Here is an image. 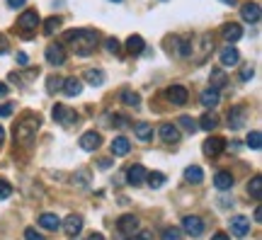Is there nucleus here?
<instances>
[{
	"mask_svg": "<svg viewBox=\"0 0 262 240\" xmlns=\"http://www.w3.org/2000/svg\"><path fill=\"white\" fill-rule=\"evenodd\" d=\"M146 180V167L143 165H129V170H126V182L129 185H134V187H139Z\"/></svg>",
	"mask_w": 262,
	"mask_h": 240,
	"instance_id": "12",
	"label": "nucleus"
},
{
	"mask_svg": "<svg viewBox=\"0 0 262 240\" xmlns=\"http://www.w3.org/2000/svg\"><path fill=\"white\" fill-rule=\"evenodd\" d=\"M46 87H49V92H56V90L63 87V80H61V78H49V80H46Z\"/></svg>",
	"mask_w": 262,
	"mask_h": 240,
	"instance_id": "39",
	"label": "nucleus"
},
{
	"mask_svg": "<svg viewBox=\"0 0 262 240\" xmlns=\"http://www.w3.org/2000/svg\"><path fill=\"white\" fill-rule=\"evenodd\" d=\"M87 240H105L102 233H92V235H87Z\"/></svg>",
	"mask_w": 262,
	"mask_h": 240,
	"instance_id": "48",
	"label": "nucleus"
},
{
	"mask_svg": "<svg viewBox=\"0 0 262 240\" xmlns=\"http://www.w3.org/2000/svg\"><path fill=\"white\" fill-rule=\"evenodd\" d=\"M248 146H250L252 151H260L262 148V133L257 129H252L250 133H248Z\"/></svg>",
	"mask_w": 262,
	"mask_h": 240,
	"instance_id": "33",
	"label": "nucleus"
},
{
	"mask_svg": "<svg viewBox=\"0 0 262 240\" xmlns=\"http://www.w3.org/2000/svg\"><path fill=\"white\" fill-rule=\"evenodd\" d=\"M221 34H223V39H226L228 44H236L240 37H243V27H240V24H236V22H231V24H223Z\"/></svg>",
	"mask_w": 262,
	"mask_h": 240,
	"instance_id": "15",
	"label": "nucleus"
},
{
	"mask_svg": "<svg viewBox=\"0 0 262 240\" xmlns=\"http://www.w3.org/2000/svg\"><path fill=\"white\" fill-rule=\"evenodd\" d=\"M24 240H46V238H44V235L39 233V230L27 228V230H24Z\"/></svg>",
	"mask_w": 262,
	"mask_h": 240,
	"instance_id": "41",
	"label": "nucleus"
},
{
	"mask_svg": "<svg viewBox=\"0 0 262 240\" xmlns=\"http://www.w3.org/2000/svg\"><path fill=\"white\" fill-rule=\"evenodd\" d=\"M12 194V187L8 180H0V199H8Z\"/></svg>",
	"mask_w": 262,
	"mask_h": 240,
	"instance_id": "40",
	"label": "nucleus"
},
{
	"mask_svg": "<svg viewBox=\"0 0 262 240\" xmlns=\"http://www.w3.org/2000/svg\"><path fill=\"white\" fill-rule=\"evenodd\" d=\"M248 194H250L252 199H257V201L262 199V177L260 175H255L250 182H248Z\"/></svg>",
	"mask_w": 262,
	"mask_h": 240,
	"instance_id": "27",
	"label": "nucleus"
},
{
	"mask_svg": "<svg viewBox=\"0 0 262 240\" xmlns=\"http://www.w3.org/2000/svg\"><path fill=\"white\" fill-rule=\"evenodd\" d=\"M214 187H216V189H221V192L231 189V187H233V175L223 173V170H221V173H216V175H214Z\"/></svg>",
	"mask_w": 262,
	"mask_h": 240,
	"instance_id": "23",
	"label": "nucleus"
},
{
	"mask_svg": "<svg viewBox=\"0 0 262 240\" xmlns=\"http://www.w3.org/2000/svg\"><path fill=\"white\" fill-rule=\"evenodd\" d=\"M42 126V119L39 114H24L17 126H15V141L20 146H32V141L37 139V129Z\"/></svg>",
	"mask_w": 262,
	"mask_h": 240,
	"instance_id": "2",
	"label": "nucleus"
},
{
	"mask_svg": "<svg viewBox=\"0 0 262 240\" xmlns=\"http://www.w3.org/2000/svg\"><path fill=\"white\" fill-rule=\"evenodd\" d=\"M58 27H61V20L58 17H49V20L44 22V34H54Z\"/></svg>",
	"mask_w": 262,
	"mask_h": 240,
	"instance_id": "36",
	"label": "nucleus"
},
{
	"mask_svg": "<svg viewBox=\"0 0 262 240\" xmlns=\"http://www.w3.org/2000/svg\"><path fill=\"white\" fill-rule=\"evenodd\" d=\"M73 182H76V187H80V189H87V187H90V170H78Z\"/></svg>",
	"mask_w": 262,
	"mask_h": 240,
	"instance_id": "31",
	"label": "nucleus"
},
{
	"mask_svg": "<svg viewBox=\"0 0 262 240\" xmlns=\"http://www.w3.org/2000/svg\"><path fill=\"white\" fill-rule=\"evenodd\" d=\"M146 180H148V185H151L153 189H158V187L165 185V175L163 173H148L146 175Z\"/></svg>",
	"mask_w": 262,
	"mask_h": 240,
	"instance_id": "34",
	"label": "nucleus"
},
{
	"mask_svg": "<svg viewBox=\"0 0 262 240\" xmlns=\"http://www.w3.org/2000/svg\"><path fill=\"white\" fill-rule=\"evenodd\" d=\"M85 80L90 83V85H102V83H105V73H102V71H97V68H87V71H85Z\"/></svg>",
	"mask_w": 262,
	"mask_h": 240,
	"instance_id": "30",
	"label": "nucleus"
},
{
	"mask_svg": "<svg viewBox=\"0 0 262 240\" xmlns=\"http://www.w3.org/2000/svg\"><path fill=\"white\" fill-rule=\"evenodd\" d=\"M211 240H231V238H228V235H226V233H216V235H214V238H211Z\"/></svg>",
	"mask_w": 262,
	"mask_h": 240,
	"instance_id": "49",
	"label": "nucleus"
},
{
	"mask_svg": "<svg viewBox=\"0 0 262 240\" xmlns=\"http://www.w3.org/2000/svg\"><path fill=\"white\" fill-rule=\"evenodd\" d=\"M27 61H29V58H27V54H17V63H20V65H27Z\"/></svg>",
	"mask_w": 262,
	"mask_h": 240,
	"instance_id": "47",
	"label": "nucleus"
},
{
	"mask_svg": "<svg viewBox=\"0 0 262 240\" xmlns=\"http://www.w3.org/2000/svg\"><path fill=\"white\" fill-rule=\"evenodd\" d=\"M209 80H211V85H209V87H216V90H221V87L228 83V76H226L221 68H211V76H209Z\"/></svg>",
	"mask_w": 262,
	"mask_h": 240,
	"instance_id": "25",
	"label": "nucleus"
},
{
	"mask_svg": "<svg viewBox=\"0 0 262 240\" xmlns=\"http://www.w3.org/2000/svg\"><path fill=\"white\" fill-rule=\"evenodd\" d=\"M5 141V129H3V126H0V143Z\"/></svg>",
	"mask_w": 262,
	"mask_h": 240,
	"instance_id": "51",
	"label": "nucleus"
},
{
	"mask_svg": "<svg viewBox=\"0 0 262 240\" xmlns=\"http://www.w3.org/2000/svg\"><path fill=\"white\" fill-rule=\"evenodd\" d=\"M37 24H39V12L37 10H24L20 15V17H17V27H20L22 32H34V29H37Z\"/></svg>",
	"mask_w": 262,
	"mask_h": 240,
	"instance_id": "6",
	"label": "nucleus"
},
{
	"mask_svg": "<svg viewBox=\"0 0 262 240\" xmlns=\"http://www.w3.org/2000/svg\"><path fill=\"white\" fill-rule=\"evenodd\" d=\"M218 58H221V63L223 65H236L240 61V54H238V49H236V46H226V49H221Z\"/></svg>",
	"mask_w": 262,
	"mask_h": 240,
	"instance_id": "18",
	"label": "nucleus"
},
{
	"mask_svg": "<svg viewBox=\"0 0 262 240\" xmlns=\"http://www.w3.org/2000/svg\"><path fill=\"white\" fill-rule=\"evenodd\" d=\"M252 76H255V71H252L250 65H248V68H243V73H240V80H250Z\"/></svg>",
	"mask_w": 262,
	"mask_h": 240,
	"instance_id": "43",
	"label": "nucleus"
},
{
	"mask_svg": "<svg viewBox=\"0 0 262 240\" xmlns=\"http://www.w3.org/2000/svg\"><path fill=\"white\" fill-rule=\"evenodd\" d=\"M165 97L170 99L173 105L182 107V105H187V97H189V92H187V87H182V85H170V87H168V92H165Z\"/></svg>",
	"mask_w": 262,
	"mask_h": 240,
	"instance_id": "8",
	"label": "nucleus"
},
{
	"mask_svg": "<svg viewBox=\"0 0 262 240\" xmlns=\"http://www.w3.org/2000/svg\"><path fill=\"white\" fill-rule=\"evenodd\" d=\"M196 126H199V129H204V131H214L218 126V119L214 117V114H211V112H207L202 119L196 121Z\"/></svg>",
	"mask_w": 262,
	"mask_h": 240,
	"instance_id": "29",
	"label": "nucleus"
},
{
	"mask_svg": "<svg viewBox=\"0 0 262 240\" xmlns=\"http://www.w3.org/2000/svg\"><path fill=\"white\" fill-rule=\"evenodd\" d=\"M228 124L231 129H243L245 124V107H233L228 112Z\"/></svg>",
	"mask_w": 262,
	"mask_h": 240,
	"instance_id": "20",
	"label": "nucleus"
},
{
	"mask_svg": "<svg viewBox=\"0 0 262 240\" xmlns=\"http://www.w3.org/2000/svg\"><path fill=\"white\" fill-rule=\"evenodd\" d=\"M240 17H243L245 22H250V24L260 22V5H257V3H248V5H243Z\"/></svg>",
	"mask_w": 262,
	"mask_h": 240,
	"instance_id": "16",
	"label": "nucleus"
},
{
	"mask_svg": "<svg viewBox=\"0 0 262 240\" xmlns=\"http://www.w3.org/2000/svg\"><path fill=\"white\" fill-rule=\"evenodd\" d=\"M121 102H124L126 107H139L141 97H139L136 92H131V90H124V92H121Z\"/></svg>",
	"mask_w": 262,
	"mask_h": 240,
	"instance_id": "32",
	"label": "nucleus"
},
{
	"mask_svg": "<svg viewBox=\"0 0 262 240\" xmlns=\"http://www.w3.org/2000/svg\"><path fill=\"white\" fill-rule=\"evenodd\" d=\"M100 143H102V139H100V133H95V131H87V133H83V136H80V148H83V151H87V153H92Z\"/></svg>",
	"mask_w": 262,
	"mask_h": 240,
	"instance_id": "14",
	"label": "nucleus"
},
{
	"mask_svg": "<svg viewBox=\"0 0 262 240\" xmlns=\"http://www.w3.org/2000/svg\"><path fill=\"white\" fill-rule=\"evenodd\" d=\"M180 126H185L189 133H194V131H199V126H196V121L192 119V117H180V121H177Z\"/></svg>",
	"mask_w": 262,
	"mask_h": 240,
	"instance_id": "37",
	"label": "nucleus"
},
{
	"mask_svg": "<svg viewBox=\"0 0 262 240\" xmlns=\"http://www.w3.org/2000/svg\"><path fill=\"white\" fill-rule=\"evenodd\" d=\"M54 119L61 126H73L78 121V114H76V109L66 107V105H54Z\"/></svg>",
	"mask_w": 262,
	"mask_h": 240,
	"instance_id": "5",
	"label": "nucleus"
},
{
	"mask_svg": "<svg viewBox=\"0 0 262 240\" xmlns=\"http://www.w3.org/2000/svg\"><path fill=\"white\" fill-rule=\"evenodd\" d=\"M134 131H136L139 141H151V139H153V129H151V124H146V121H139V124L134 126Z\"/></svg>",
	"mask_w": 262,
	"mask_h": 240,
	"instance_id": "28",
	"label": "nucleus"
},
{
	"mask_svg": "<svg viewBox=\"0 0 262 240\" xmlns=\"http://www.w3.org/2000/svg\"><path fill=\"white\" fill-rule=\"evenodd\" d=\"M61 90H63L68 97H78V95L83 92V83H80L78 78H66V80H63V87H61Z\"/></svg>",
	"mask_w": 262,
	"mask_h": 240,
	"instance_id": "21",
	"label": "nucleus"
},
{
	"mask_svg": "<svg viewBox=\"0 0 262 240\" xmlns=\"http://www.w3.org/2000/svg\"><path fill=\"white\" fill-rule=\"evenodd\" d=\"M182 233H187L189 238H199V235H204V230H207V226H204V221L199 216H185L182 218Z\"/></svg>",
	"mask_w": 262,
	"mask_h": 240,
	"instance_id": "3",
	"label": "nucleus"
},
{
	"mask_svg": "<svg viewBox=\"0 0 262 240\" xmlns=\"http://www.w3.org/2000/svg\"><path fill=\"white\" fill-rule=\"evenodd\" d=\"M12 109H15V107H12L10 102H8V105H0V117H10Z\"/></svg>",
	"mask_w": 262,
	"mask_h": 240,
	"instance_id": "42",
	"label": "nucleus"
},
{
	"mask_svg": "<svg viewBox=\"0 0 262 240\" xmlns=\"http://www.w3.org/2000/svg\"><path fill=\"white\" fill-rule=\"evenodd\" d=\"M255 221H257V223L262 221V211H260V209H255Z\"/></svg>",
	"mask_w": 262,
	"mask_h": 240,
	"instance_id": "50",
	"label": "nucleus"
},
{
	"mask_svg": "<svg viewBox=\"0 0 262 240\" xmlns=\"http://www.w3.org/2000/svg\"><path fill=\"white\" fill-rule=\"evenodd\" d=\"M61 226H63L66 235H71V238H73V235H78V233L83 230V218L76 216V214H71L66 221H61Z\"/></svg>",
	"mask_w": 262,
	"mask_h": 240,
	"instance_id": "11",
	"label": "nucleus"
},
{
	"mask_svg": "<svg viewBox=\"0 0 262 240\" xmlns=\"http://www.w3.org/2000/svg\"><path fill=\"white\" fill-rule=\"evenodd\" d=\"M163 240H182V230L177 228V226H168L163 230Z\"/></svg>",
	"mask_w": 262,
	"mask_h": 240,
	"instance_id": "35",
	"label": "nucleus"
},
{
	"mask_svg": "<svg viewBox=\"0 0 262 240\" xmlns=\"http://www.w3.org/2000/svg\"><path fill=\"white\" fill-rule=\"evenodd\" d=\"M117 230H119L121 235H126V238L136 235V233H139V218L134 216V214H124V216H119V221H117Z\"/></svg>",
	"mask_w": 262,
	"mask_h": 240,
	"instance_id": "4",
	"label": "nucleus"
},
{
	"mask_svg": "<svg viewBox=\"0 0 262 240\" xmlns=\"http://www.w3.org/2000/svg\"><path fill=\"white\" fill-rule=\"evenodd\" d=\"M44 56H46V61L51 65H63L66 63V51L61 44H49L46 46V51H44Z\"/></svg>",
	"mask_w": 262,
	"mask_h": 240,
	"instance_id": "7",
	"label": "nucleus"
},
{
	"mask_svg": "<svg viewBox=\"0 0 262 240\" xmlns=\"http://www.w3.org/2000/svg\"><path fill=\"white\" fill-rule=\"evenodd\" d=\"M143 49H146V42H143V37H139V34H131L129 39H126V51H129L131 56L143 54Z\"/></svg>",
	"mask_w": 262,
	"mask_h": 240,
	"instance_id": "19",
	"label": "nucleus"
},
{
	"mask_svg": "<svg viewBox=\"0 0 262 240\" xmlns=\"http://www.w3.org/2000/svg\"><path fill=\"white\" fill-rule=\"evenodd\" d=\"M8 92H10V87L5 85V83H0V97H8Z\"/></svg>",
	"mask_w": 262,
	"mask_h": 240,
	"instance_id": "46",
	"label": "nucleus"
},
{
	"mask_svg": "<svg viewBox=\"0 0 262 240\" xmlns=\"http://www.w3.org/2000/svg\"><path fill=\"white\" fill-rule=\"evenodd\" d=\"M105 49H107L109 54H114V56H119V54H121L119 42H117V39H112V37H109V39H105Z\"/></svg>",
	"mask_w": 262,
	"mask_h": 240,
	"instance_id": "38",
	"label": "nucleus"
},
{
	"mask_svg": "<svg viewBox=\"0 0 262 240\" xmlns=\"http://www.w3.org/2000/svg\"><path fill=\"white\" fill-rule=\"evenodd\" d=\"M8 51H10V46H8V39H5V37L0 34V56L8 54Z\"/></svg>",
	"mask_w": 262,
	"mask_h": 240,
	"instance_id": "44",
	"label": "nucleus"
},
{
	"mask_svg": "<svg viewBox=\"0 0 262 240\" xmlns=\"http://www.w3.org/2000/svg\"><path fill=\"white\" fill-rule=\"evenodd\" d=\"M129 151H131V143H129V139H126V136H117V139L112 141V155L124 158Z\"/></svg>",
	"mask_w": 262,
	"mask_h": 240,
	"instance_id": "17",
	"label": "nucleus"
},
{
	"mask_svg": "<svg viewBox=\"0 0 262 240\" xmlns=\"http://www.w3.org/2000/svg\"><path fill=\"white\" fill-rule=\"evenodd\" d=\"M160 139H163L165 143H177L180 141V131H177L175 124H163V126H160Z\"/></svg>",
	"mask_w": 262,
	"mask_h": 240,
	"instance_id": "22",
	"label": "nucleus"
},
{
	"mask_svg": "<svg viewBox=\"0 0 262 240\" xmlns=\"http://www.w3.org/2000/svg\"><path fill=\"white\" fill-rule=\"evenodd\" d=\"M231 233L238 235V238H245L250 233V218L248 216H233L231 218Z\"/></svg>",
	"mask_w": 262,
	"mask_h": 240,
	"instance_id": "9",
	"label": "nucleus"
},
{
	"mask_svg": "<svg viewBox=\"0 0 262 240\" xmlns=\"http://www.w3.org/2000/svg\"><path fill=\"white\" fill-rule=\"evenodd\" d=\"M199 99H202V107L204 109H214L218 105V99H221V92H218L216 87H207Z\"/></svg>",
	"mask_w": 262,
	"mask_h": 240,
	"instance_id": "13",
	"label": "nucleus"
},
{
	"mask_svg": "<svg viewBox=\"0 0 262 240\" xmlns=\"http://www.w3.org/2000/svg\"><path fill=\"white\" fill-rule=\"evenodd\" d=\"M66 42L73 44V49L80 56H90L97 46V32H92V29H71V32H66Z\"/></svg>",
	"mask_w": 262,
	"mask_h": 240,
	"instance_id": "1",
	"label": "nucleus"
},
{
	"mask_svg": "<svg viewBox=\"0 0 262 240\" xmlns=\"http://www.w3.org/2000/svg\"><path fill=\"white\" fill-rule=\"evenodd\" d=\"M39 226H44L46 230H58L61 228V218L56 214H42L39 216Z\"/></svg>",
	"mask_w": 262,
	"mask_h": 240,
	"instance_id": "24",
	"label": "nucleus"
},
{
	"mask_svg": "<svg viewBox=\"0 0 262 240\" xmlns=\"http://www.w3.org/2000/svg\"><path fill=\"white\" fill-rule=\"evenodd\" d=\"M185 180H187V182H192V185H199V182L204 180L202 167H199V165H189V167L185 170Z\"/></svg>",
	"mask_w": 262,
	"mask_h": 240,
	"instance_id": "26",
	"label": "nucleus"
},
{
	"mask_svg": "<svg viewBox=\"0 0 262 240\" xmlns=\"http://www.w3.org/2000/svg\"><path fill=\"white\" fill-rule=\"evenodd\" d=\"M126 240H143V238L139 235V233H136V235H131V238H126Z\"/></svg>",
	"mask_w": 262,
	"mask_h": 240,
	"instance_id": "53",
	"label": "nucleus"
},
{
	"mask_svg": "<svg viewBox=\"0 0 262 240\" xmlns=\"http://www.w3.org/2000/svg\"><path fill=\"white\" fill-rule=\"evenodd\" d=\"M112 3H121V0H112Z\"/></svg>",
	"mask_w": 262,
	"mask_h": 240,
	"instance_id": "54",
	"label": "nucleus"
},
{
	"mask_svg": "<svg viewBox=\"0 0 262 240\" xmlns=\"http://www.w3.org/2000/svg\"><path fill=\"white\" fill-rule=\"evenodd\" d=\"M223 5H236V0H221Z\"/></svg>",
	"mask_w": 262,
	"mask_h": 240,
	"instance_id": "52",
	"label": "nucleus"
},
{
	"mask_svg": "<svg viewBox=\"0 0 262 240\" xmlns=\"http://www.w3.org/2000/svg\"><path fill=\"white\" fill-rule=\"evenodd\" d=\"M24 3H27V0H8V5L15 8V10H17V8H24Z\"/></svg>",
	"mask_w": 262,
	"mask_h": 240,
	"instance_id": "45",
	"label": "nucleus"
},
{
	"mask_svg": "<svg viewBox=\"0 0 262 240\" xmlns=\"http://www.w3.org/2000/svg\"><path fill=\"white\" fill-rule=\"evenodd\" d=\"M223 148H226V139H221V136H209L204 141V153L211 155V158H216L218 153H223Z\"/></svg>",
	"mask_w": 262,
	"mask_h": 240,
	"instance_id": "10",
	"label": "nucleus"
}]
</instances>
